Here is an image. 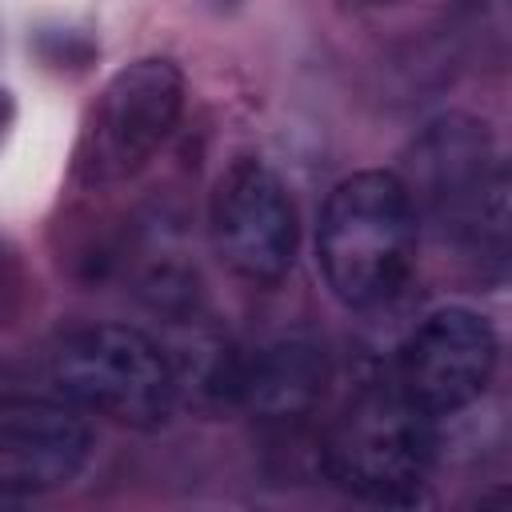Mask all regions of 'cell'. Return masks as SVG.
Instances as JSON below:
<instances>
[{"mask_svg":"<svg viewBox=\"0 0 512 512\" xmlns=\"http://www.w3.org/2000/svg\"><path fill=\"white\" fill-rule=\"evenodd\" d=\"M180 112H184V76L172 60L148 56L120 68L100 88V96L84 116L72 152V176L88 188H104L136 176L172 136Z\"/></svg>","mask_w":512,"mask_h":512,"instance_id":"5b68a950","label":"cell"},{"mask_svg":"<svg viewBox=\"0 0 512 512\" xmlns=\"http://www.w3.org/2000/svg\"><path fill=\"white\" fill-rule=\"evenodd\" d=\"M324 380H328L324 352L312 344L288 340V344L260 348L252 360L236 364L232 396L260 416L292 420V416H304L320 400Z\"/></svg>","mask_w":512,"mask_h":512,"instance_id":"9c48e42d","label":"cell"},{"mask_svg":"<svg viewBox=\"0 0 512 512\" xmlns=\"http://www.w3.org/2000/svg\"><path fill=\"white\" fill-rule=\"evenodd\" d=\"M92 456L88 424L52 400H0V492L28 500L72 484Z\"/></svg>","mask_w":512,"mask_h":512,"instance_id":"ba28073f","label":"cell"},{"mask_svg":"<svg viewBox=\"0 0 512 512\" xmlns=\"http://www.w3.org/2000/svg\"><path fill=\"white\" fill-rule=\"evenodd\" d=\"M416 256V212L400 172L344 176L320 212L316 260L344 308L368 312L400 296Z\"/></svg>","mask_w":512,"mask_h":512,"instance_id":"6da1fadb","label":"cell"},{"mask_svg":"<svg viewBox=\"0 0 512 512\" xmlns=\"http://www.w3.org/2000/svg\"><path fill=\"white\" fill-rule=\"evenodd\" d=\"M432 424L396 384L364 388L324 436V476L368 504H412L436 460Z\"/></svg>","mask_w":512,"mask_h":512,"instance_id":"3957f363","label":"cell"},{"mask_svg":"<svg viewBox=\"0 0 512 512\" xmlns=\"http://www.w3.org/2000/svg\"><path fill=\"white\" fill-rule=\"evenodd\" d=\"M496 332L472 308H440L424 316L400 348L396 388L432 420L452 416L484 396L496 372Z\"/></svg>","mask_w":512,"mask_h":512,"instance_id":"52a82bcc","label":"cell"},{"mask_svg":"<svg viewBox=\"0 0 512 512\" xmlns=\"http://www.w3.org/2000/svg\"><path fill=\"white\" fill-rule=\"evenodd\" d=\"M56 388L124 428H160L176 404V372L164 348L128 324H88L52 356Z\"/></svg>","mask_w":512,"mask_h":512,"instance_id":"277c9868","label":"cell"},{"mask_svg":"<svg viewBox=\"0 0 512 512\" xmlns=\"http://www.w3.org/2000/svg\"><path fill=\"white\" fill-rule=\"evenodd\" d=\"M404 188L416 220L480 256L504 260L508 240V168L496 156L488 124L448 112L412 140Z\"/></svg>","mask_w":512,"mask_h":512,"instance_id":"7a4b0ae2","label":"cell"},{"mask_svg":"<svg viewBox=\"0 0 512 512\" xmlns=\"http://www.w3.org/2000/svg\"><path fill=\"white\" fill-rule=\"evenodd\" d=\"M216 256L252 284H280L300 248V220L284 180L260 160H232L208 200Z\"/></svg>","mask_w":512,"mask_h":512,"instance_id":"8992f818","label":"cell"},{"mask_svg":"<svg viewBox=\"0 0 512 512\" xmlns=\"http://www.w3.org/2000/svg\"><path fill=\"white\" fill-rule=\"evenodd\" d=\"M16 504H20L16 496H8V492H0V508H16Z\"/></svg>","mask_w":512,"mask_h":512,"instance_id":"30bf717a","label":"cell"}]
</instances>
